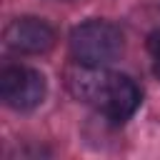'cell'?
I'll return each instance as SVG.
<instances>
[{"label": "cell", "mask_w": 160, "mask_h": 160, "mask_svg": "<svg viewBox=\"0 0 160 160\" xmlns=\"http://www.w3.org/2000/svg\"><path fill=\"white\" fill-rule=\"evenodd\" d=\"M65 82L78 100L92 105L112 122L128 120L140 105L138 85L122 72H110L105 68L75 62L65 70Z\"/></svg>", "instance_id": "cell-1"}, {"label": "cell", "mask_w": 160, "mask_h": 160, "mask_svg": "<svg viewBox=\"0 0 160 160\" xmlns=\"http://www.w3.org/2000/svg\"><path fill=\"white\" fill-rule=\"evenodd\" d=\"M122 52V32L108 20H88L70 32V55L75 62L105 68Z\"/></svg>", "instance_id": "cell-2"}, {"label": "cell", "mask_w": 160, "mask_h": 160, "mask_svg": "<svg viewBox=\"0 0 160 160\" xmlns=\"http://www.w3.org/2000/svg\"><path fill=\"white\" fill-rule=\"evenodd\" d=\"M48 92V82L42 72L22 65H10L0 72V98L12 110H35Z\"/></svg>", "instance_id": "cell-3"}, {"label": "cell", "mask_w": 160, "mask_h": 160, "mask_svg": "<svg viewBox=\"0 0 160 160\" xmlns=\"http://www.w3.org/2000/svg\"><path fill=\"white\" fill-rule=\"evenodd\" d=\"M5 45L22 55H40L55 45V30L40 18H15L5 28Z\"/></svg>", "instance_id": "cell-4"}, {"label": "cell", "mask_w": 160, "mask_h": 160, "mask_svg": "<svg viewBox=\"0 0 160 160\" xmlns=\"http://www.w3.org/2000/svg\"><path fill=\"white\" fill-rule=\"evenodd\" d=\"M148 50L152 52L155 60H160V30H155V32L148 35Z\"/></svg>", "instance_id": "cell-5"}, {"label": "cell", "mask_w": 160, "mask_h": 160, "mask_svg": "<svg viewBox=\"0 0 160 160\" xmlns=\"http://www.w3.org/2000/svg\"><path fill=\"white\" fill-rule=\"evenodd\" d=\"M152 70H155V75L160 78V60H155V68H152Z\"/></svg>", "instance_id": "cell-6"}]
</instances>
